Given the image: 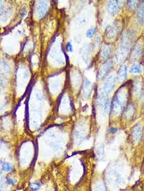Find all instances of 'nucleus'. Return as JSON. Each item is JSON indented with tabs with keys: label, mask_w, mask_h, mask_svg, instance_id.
I'll use <instances>...</instances> for the list:
<instances>
[{
	"label": "nucleus",
	"mask_w": 144,
	"mask_h": 191,
	"mask_svg": "<svg viewBox=\"0 0 144 191\" xmlns=\"http://www.w3.org/2000/svg\"><path fill=\"white\" fill-rule=\"evenodd\" d=\"M97 156L99 158H103V156H104V146L103 145H101L99 146L97 149Z\"/></svg>",
	"instance_id": "obj_25"
},
{
	"label": "nucleus",
	"mask_w": 144,
	"mask_h": 191,
	"mask_svg": "<svg viewBox=\"0 0 144 191\" xmlns=\"http://www.w3.org/2000/svg\"><path fill=\"white\" fill-rule=\"evenodd\" d=\"M13 169V166L9 162H5L2 165V171L5 172H9L12 171Z\"/></svg>",
	"instance_id": "obj_21"
},
{
	"label": "nucleus",
	"mask_w": 144,
	"mask_h": 191,
	"mask_svg": "<svg viewBox=\"0 0 144 191\" xmlns=\"http://www.w3.org/2000/svg\"><path fill=\"white\" fill-rule=\"evenodd\" d=\"M6 181H7V185H11V186L15 185V184H16V180L13 179V178H7V179L6 180Z\"/></svg>",
	"instance_id": "obj_29"
},
{
	"label": "nucleus",
	"mask_w": 144,
	"mask_h": 191,
	"mask_svg": "<svg viewBox=\"0 0 144 191\" xmlns=\"http://www.w3.org/2000/svg\"><path fill=\"white\" fill-rule=\"evenodd\" d=\"M113 66V62L112 60L106 61L102 64L100 67L97 73V77L99 80H103L108 75L109 72H110L112 67Z\"/></svg>",
	"instance_id": "obj_5"
},
{
	"label": "nucleus",
	"mask_w": 144,
	"mask_h": 191,
	"mask_svg": "<svg viewBox=\"0 0 144 191\" xmlns=\"http://www.w3.org/2000/svg\"><path fill=\"white\" fill-rule=\"evenodd\" d=\"M135 36H136V34L133 30H129L126 31L121 38L120 50L128 53L133 45Z\"/></svg>",
	"instance_id": "obj_2"
},
{
	"label": "nucleus",
	"mask_w": 144,
	"mask_h": 191,
	"mask_svg": "<svg viewBox=\"0 0 144 191\" xmlns=\"http://www.w3.org/2000/svg\"><path fill=\"white\" fill-rule=\"evenodd\" d=\"M92 46L90 43H85L80 49V55L83 61L89 64L92 59Z\"/></svg>",
	"instance_id": "obj_3"
},
{
	"label": "nucleus",
	"mask_w": 144,
	"mask_h": 191,
	"mask_svg": "<svg viewBox=\"0 0 144 191\" xmlns=\"http://www.w3.org/2000/svg\"><path fill=\"white\" fill-rule=\"evenodd\" d=\"M95 31H96V28L95 27H92L86 31V37L88 38L92 37L94 36Z\"/></svg>",
	"instance_id": "obj_22"
},
{
	"label": "nucleus",
	"mask_w": 144,
	"mask_h": 191,
	"mask_svg": "<svg viewBox=\"0 0 144 191\" xmlns=\"http://www.w3.org/2000/svg\"><path fill=\"white\" fill-rule=\"evenodd\" d=\"M116 85V77L113 75H110L109 76L104 83L103 89L104 90L108 95L110 94L113 89L115 88Z\"/></svg>",
	"instance_id": "obj_6"
},
{
	"label": "nucleus",
	"mask_w": 144,
	"mask_h": 191,
	"mask_svg": "<svg viewBox=\"0 0 144 191\" xmlns=\"http://www.w3.org/2000/svg\"><path fill=\"white\" fill-rule=\"evenodd\" d=\"M4 8H5V4L2 1H0V16H2L4 13Z\"/></svg>",
	"instance_id": "obj_31"
},
{
	"label": "nucleus",
	"mask_w": 144,
	"mask_h": 191,
	"mask_svg": "<svg viewBox=\"0 0 144 191\" xmlns=\"http://www.w3.org/2000/svg\"><path fill=\"white\" fill-rule=\"evenodd\" d=\"M109 131H110V133H115V132H116V131H117V129L116 128H112V129H109Z\"/></svg>",
	"instance_id": "obj_32"
},
{
	"label": "nucleus",
	"mask_w": 144,
	"mask_h": 191,
	"mask_svg": "<svg viewBox=\"0 0 144 191\" xmlns=\"http://www.w3.org/2000/svg\"><path fill=\"white\" fill-rule=\"evenodd\" d=\"M137 19L139 23L143 25H144V2H142L140 5L138 12H137Z\"/></svg>",
	"instance_id": "obj_15"
},
{
	"label": "nucleus",
	"mask_w": 144,
	"mask_h": 191,
	"mask_svg": "<svg viewBox=\"0 0 144 191\" xmlns=\"http://www.w3.org/2000/svg\"><path fill=\"white\" fill-rule=\"evenodd\" d=\"M4 187H4L1 183H0V191H3Z\"/></svg>",
	"instance_id": "obj_33"
},
{
	"label": "nucleus",
	"mask_w": 144,
	"mask_h": 191,
	"mask_svg": "<svg viewBox=\"0 0 144 191\" xmlns=\"http://www.w3.org/2000/svg\"><path fill=\"white\" fill-rule=\"evenodd\" d=\"M81 129H77L75 132V138L77 144H80L85 139V133L81 130Z\"/></svg>",
	"instance_id": "obj_16"
},
{
	"label": "nucleus",
	"mask_w": 144,
	"mask_h": 191,
	"mask_svg": "<svg viewBox=\"0 0 144 191\" xmlns=\"http://www.w3.org/2000/svg\"><path fill=\"white\" fill-rule=\"evenodd\" d=\"M127 99V94L123 90H120L113 97L112 102V112L115 116L119 115L123 111Z\"/></svg>",
	"instance_id": "obj_1"
},
{
	"label": "nucleus",
	"mask_w": 144,
	"mask_h": 191,
	"mask_svg": "<svg viewBox=\"0 0 144 191\" xmlns=\"http://www.w3.org/2000/svg\"><path fill=\"white\" fill-rule=\"evenodd\" d=\"M129 72L131 73H141L142 72V67L140 66V65L134 64L132 65L131 67L130 68Z\"/></svg>",
	"instance_id": "obj_19"
},
{
	"label": "nucleus",
	"mask_w": 144,
	"mask_h": 191,
	"mask_svg": "<svg viewBox=\"0 0 144 191\" xmlns=\"http://www.w3.org/2000/svg\"><path fill=\"white\" fill-rule=\"evenodd\" d=\"M123 3V1H117V0L109 1L106 6V10L108 14L112 16H114L117 14L121 8Z\"/></svg>",
	"instance_id": "obj_4"
},
{
	"label": "nucleus",
	"mask_w": 144,
	"mask_h": 191,
	"mask_svg": "<svg viewBox=\"0 0 144 191\" xmlns=\"http://www.w3.org/2000/svg\"><path fill=\"white\" fill-rule=\"evenodd\" d=\"M100 43H101V38H100L99 36H97L96 38L95 39L94 42L93 43V46H92V48H97L98 46H99Z\"/></svg>",
	"instance_id": "obj_27"
},
{
	"label": "nucleus",
	"mask_w": 144,
	"mask_h": 191,
	"mask_svg": "<svg viewBox=\"0 0 144 191\" xmlns=\"http://www.w3.org/2000/svg\"><path fill=\"white\" fill-rule=\"evenodd\" d=\"M108 94L104 92V90L103 89V88L101 89H100L99 92L97 93V105L99 107H102L103 106V105L105 103V102L106 101L107 98V96Z\"/></svg>",
	"instance_id": "obj_12"
},
{
	"label": "nucleus",
	"mask_w": 144,
	"mask_h": 191,
	"mask_svg": "<svg viewBox=\"0 0 144 191\" xmlns=\"http://www.w3.org/2000/svg\"><path fill=\"white\" fill-rule=\"evenodd\" d=\"M120 31V27L117 23H114L112 26H108L106 30V35L108 40L115 38Z\"/></svg>",
	"instance_id": "obj_7"
},
{
	"label": "nucleus",
	"mask_w": 144,
	"mask_h": 191,
	"mask_svg": "<svg viewBox=\"0 0 144 191\" xmlns=\"http://www.w3.org/2000/svg\"><path fill=\"white\" fill-rule=\"evenodd\" d=\"M128 68L126 65H122L117 71V80L123 82L126 80L128 74Z\"/></svg>",
	"instance_id": "obj_13"
},
{
	"label": "nucleus",
	"mask_w": 144,
	"mask_h": 191,
	"mask_svg": "<svg viewBox=\"0 0 144 191\" xmlns=\"http://www.w3.org/2000/svg\"><path fill=\"white\" fill-rule=\"evenodd\" d=\"M49 2L41 1L38 3L37 8V14L39 18H42L47 14L48 8H49Z\"/></svg>",
	"instance_id": "obj_10"
},
{
	"label": "nucleus",
	"mask_w": 144,
	"mask_h": 191,
	"mask_svg": "<svg viewBox=\"0 0 144 191\" xmlns=\"http://www.w3.org/2000/svg\"><path fill=\"white\" fill-rule=\"evenodd\" d=\"M95 191H107V189L103 184L98 183L95 187Z\"/></svg>",
	"instance_id": "obj_23"
},
{
	"label": "nucleus",
	"mask_w": 144,
	"mask_h": 191,
	"mask_svg": "<svg viewBox=\"0 0 144 191\" xmlns=\"http://www.w3.org/2000/svg\"><path fill=\"white\" fill-rule=\"evenodd\" d=\"M92 88L93 87L92 82L90 81L89 79H87L86 77H85L82 88V93L84 98H85L86 99L89 98L92 93Z\"/></svg>",
	"instance_id": "obj_8"
},
{
	"label": "nucleus",
	"mask_w": 144,
	"mask_h": 191,
	"mask_svg": "<svg viewBox=\"0 0 144 191\" xmlns=\"http://www.w3.org/2000/svg\"><path fill=\"white\" fill-rule=\"evenodd\" d=\"M2 68L4 69V71L7 73H8L10 70V68L8 65V63H7V62H3L2 63Z\"/></svg>",
	"instance_id": "obj_28"
},
{
	"label": "nucleus",
	"mask_w": 144,
	"mask_h": 191,
	"mask_svg": "<svg viewBox=\"0 0 144 191\" xmlns=\"http://www.w3.org/2000/svg\"><path fill=\"white\" fill-rule=\"evenodd\" d=\"M134 107L133 104H129L128 106V107L126 108L125 112H124V115L126 119H130L131 117L133 116L134 115Z\"/></svg>",
	"instance_id": "obj_18"
},
{
	"label": "nucleus",
	"mask_w": 144,
	"mask_h": 191,
	"mask_svg": "<svg viewBox=\"0 0 144 191\" xmlns=\"http://www.w3.org/2000/svg\"><path fill=\"white\" fill-rule=\"evenodd\" d=\"M112 108V103L110 99L108 98L104 104V110L106 114H108Z\"/></svg>",
	"instance_id": "obj_20"
},
{
	"label": "nucleus",
	"mask_w": 144,
	"mask_h": 191,
	"mask_svg": "<svg viewBox=\"0 0 144 191\" xmlns=\"http://www.w3.org/2000/svg\"><path fill=\"white\" fill-rule=\"evenodd\" d=\"M112 54V47L108 45L105 44L102 48L101 51V57L103 60H106L109 58Z\"/></svg>",
	"instance_id": "obj_14"
},
{
	"label": "nucleus",
	"mask_w": 144,
	"mask_h": 191,
	"mask_svg": "<svg viewBox=\"0 0 144 191\" xmlns=\"http://www.w3.org/2000/svg\"><path fill=\"white\" fill-rule=\"evenodd\" d=\"M143 52V48L140 43H137L133 46L131 53V58L134 60H138L142 57Z\"/></svg>",
	"instance_id": "obj_11"
},
{
	"label": "nucleus",
	"mask_w": 144,
	"mask_h": 191,
	"mask_svg": "<svg viewBox=\"0 0 144 191\" xmlns=\"http://www.w3.org/2000/svg\"><path fill=\"white\" fill-rule=\"evenodd\" d=\"M143 136V129L140 125H134L131 131V137L134 143H138L142 140Z\"/></svg>",
	"instance_id": "obj_9"
},
{
	"label": "nucleus",
	"mask_w": 144,
	"mask_h": 191,
	"mask_svg": "<svg viewBox=\"0 0 144 191\" xmlns=\"http://www.w3.org/2000/svg\"><path fill=\"white\" fill-rule=\"evenodd\" d=\"M30 188L33 191H37L41 188V184L38 182H33L30 184Z\"/></svg>",
	"instance_id": "obj_26"
},
{
	"label": "nucleus",
	"mask_w": 144,
	"mask_h": 191,
	"mask_svg": "<svg viewBox=\"0 0 144 191\" xmlns=\"http://www.w3.org/2000/svg\"><path fill=\"white\" fill-rule=\"evenodd\" d=\"M126 55H127V53H126V52L119 50L117 52V54L115 55V59L117 60V62L118 63H123L126 58Z\"/></svg>",
	"instance_id": "obj_17"
},
{
	"label": "nucleus",
	"mask_w": 144,
	"mask_h": 191,
	"mask_svg": "<svg viewBox=\"0 0 144 191\" xmlns=\"http://www.w3.org/2000/svg\"><path fill=\"white\" fill-rule=\"evenodd\" d=\"M66 50L69 52H72L73 51V46L72 45L71 42H68L66 45Z\"/></svg>",
	"instance_id": "obj_30"
},
{
	"label": "nucleus",
	"mask_w": 144,
	"mask_h": 191,
	"mask_svg": "<svg viewBox=\"0 0 144 191\" xmlns=\"http://www.w3.org/2000/svg\"><path fill=\"white\" fill-rule=\"evenodd\" d=\"M138 4H139L138 1H128V7L131 10L134 9V8L137 7Z\"/></svg>",
	"instance_id": "obj_24"
}]
</instances>
